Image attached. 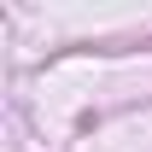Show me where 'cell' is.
I'll use <instances>...</instances> for the list:
<instances>
[]
</instances>
